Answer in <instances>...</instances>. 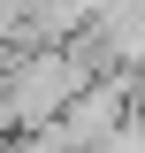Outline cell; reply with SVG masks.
I'll use <instances>...</instances> for the list:
<instances>
[{
	"mask_svg": "<svg viewBox=\"0 0 145 153\" xmlns=\"http://www.w3.org/2000/svg\"><path fill=\"white\" fill-rule=\"evenodd\" d=\"M84 84H92V69H84V54H76L69 38L23 46V54L0 61V123H8V130H38V123H54Z\"/></svg>",
	"mask_w": 145,
	"mask_h": 153,
	"instance_id": "6da1fadb",
	"label": "cell"
}]
</instances>
